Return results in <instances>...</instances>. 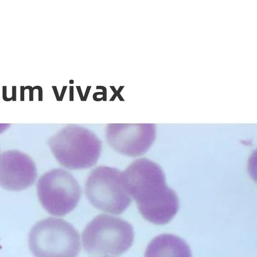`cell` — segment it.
I'll return each instance as SVG.
<instances>
[{"label": "cell", "instance_id": "cell-3", "mask_svg": "<svg viewBox=\"0 0 257 257\" xmlns=\"http://www.w3.org/2000/svg\"><path fill=\"white\" fill-rule=\"evenodd\" d=\"M28 243L35 257H77L81 249L78 230L68 221L53 217L35 224Z\"/></svg>", "mask_w": 257, "mask_h": 257}, {"label": "cell", "instance_id": "cell-21", "mask_svg": "<svg viewBox=\"0 0 257 257\" xmlns=\"http://www.w3.org/2000/svg\"><path fill=\"white\" fill-rule=\"evenodd\" d=\"M110 88H111V89L113 91L114 93H117V90H116L114 86H110Z\"/></svg>", "mask_w": 257, "mask_h": 257}, {"label": "cell", "instance_id": "cell-14", "mask_svg": "<svg viewBox=\"0 0 257 257\" xmlns=\"http://www.w3.org/2000/svg\"><path fill=\"white\" fill-rule=\"evenodd\" d=\"M96 89H97V90L101 89L103 91V99L104 101H105L106 98V92H107L106 88L104 87H102V86H97Z\"/></svg>", "mask_w": 257, "mask_h": 257}, {"label": "cell", "instance_id": "cell-10", "mask_svg": "<svg viewBox=\"0 0 257 257\" xmlns=\"http://www.w3.org/2000/svg\"><path fill=\"white\" fill-rule=\"evenodd\" d=\"M7 86H5V85H4L3 87V99L5 101H12L13 100V98L12 97L11 98H8L7 97Z\"/></svg>", "mask_w": 257, "mask_h": 257}, {"label": "cell", "instance_id": "cell-12", "mask_svg": "<svg viewBox=\"0 0 257 257\" xmlns=\"http://www.w3.org/2000/svg\"><path fill=\"white\" fill-rule=\"evenodd\" d=\"M29 90V92H30V93H29L30 101H34V91L33 90V88L32 86H29V85H28V86H26L25 87V90Z\"/></svg>", "mask_w": 257, "mask_h": 257}, {"label": "cell", "instance_id": "cell-18", "mask_svg": "<svg viewBox=\"0 0 257 257\" xmlns=\"http://www.w3.org/2000/svg\"><path fill=\"white\" fill-rule=\"evenodd\" d=\"M52 88L53 89L54 92L55 93L57 100L58 101H59L60 96H59L58 91L57 87L56 86H52Z\"/></svg>", "mask_w": 257, "mask_h": 257}, {"label": "cell", "instance_id": "cell-16", "mask_svg": "<svg viewBox=\"0 0 257 257\" xmlns=\"http://www.w3.org/2000/svg\"><path fill=\"white\" fill-rule=\"evenodd\" d=\"M67 87H68L67 86H63V89L62 90L61 95H60V96L59 97V101L62 100L63 98L64 95V94H65V93L66 92Z\"/></svg>", "mask_w": 257, "mask_h": 257}, {"label": "cell", "instance_id": "cell-13", "mask_svg": "<svg viewBox=\"0 0 257 257\" xmlns=\"http://www.w3.org/2000/svg\"><path fill=\"white\" fill-rule=\"evenodd\" d=\"M25 86H21L20 87V100L21 101H24L25 99Z\"/></svg>", "mask_w": 257, "mask_h": 257}, {"label": "cell", "instance_id": "cell-9", "mask_svg": "<svg viewBox=\"0 0 257 257\" xmlns=\"http://www.w3.org/2000/svg\"><path fill=\"white\" fill-rule=\"evenodd\" d=\"M145 257H192V252L184 240L176 235L165 233L150 242Z\"/></svg>", "mask_w": 257, "mask_h": 257}, {"label": "cell", "instance_id": "cell-8", "mask_svg": "<svg viewBox=\"0 0 257 257\" xmlns=\"http://www.w3.org/2000/svg\"><path fill=\"white\" fill-rule=\"evenodd\" d=\"M37 177L36 165L28 155L18 151L0 154V186L21 191L32 186Z\"/></svg>", "mask_w": 257, "mask_h": 257}, {"label": "cell", "instance_id": "cell-11", "mask_svg": "<svg viewBox=\"0 0 257 257\" xmlns=\"http://www.w3.org/2000/svg\"><path fill=\"white\" fill-rule=\"evenodd\" d=\"M33 90L34 91H35V90H38V92H39V101H42L43 100V90H42V88L40 86H35L34 88H33Z\"/></svg>", "mask_w": 257, "mask_h": 257}, {"label": "cell", "instance_id": "cell-25", "mask_svg": "<svg viewBox=\"0 0 257 257\" xmlns=\"http://www.w3.org/2000/svg\"><path fill=\"white\" fill-rule=\"evenodd\" d=\"M100 257H113V256H100Z\"/></svg>", "mask_w": 257, "mask_h": 257}, {"label": "cell", "instance_id": "cell-15", "mask_svg": "<svg viewBox=\"0 0 257 257\" xmlns=\"http://www.w3.org/2000/svg\"><path fill=\"white\" fill-rule=\"evenodd\" d=\"M12 98L13 101H15L17 100V87L15 85L12 86Z\"/></svg>", "mask_w": 257, "mask_h": 257}, {"label": "cell", "instance_id": "cell-19", "mask_svg": "<svg viewBox=\"0 0 257 257\" xmlns=\"http://www.w3.org/2000/svg\"><path fill=\"white\" fill-rule=\"evenodd\" d=\"M76 88H77V91L78 92V93L79 94V96H80L81 100L82 101H83L84 100V98H83V94H82V93L81 87L80 86H76Z\"/></svg>", "mask_w": 257, "mask_h": 257}, {"label": "cell", "instance_id": "cell-1", "mask_svg": "<svg viewBox=\"0 0 257 257\" xmlns=\"http://www.w3.org/2000/svg\"><path fill=\"white\" fill-rule=\"evenodd\" d=\"M124 186L137 203L144 219L157 225L172 220L179 209L176 192L167 185L165 174L156 162L142 158L122 172Z\"/></svg>", "mask_w": 257, "mask_h": 257}, {"label": "cell", "instance_id": "cell-24", "mask_svg": "<svg viewBox=\"0 0 257 257\" xmlns=\"http://www.w3.org/2000/svg\"><path fill=\"white\" fill-rule=\"evenodd\" d=\"M2 248V246L1 244V240H0V250H1Z\"/></svg>", "mask_w": 257, "mask_h": 257}, {"label": "cell", "instance_id": "cell-17", "mask_svg": "<svg viewBox=\"0 0 257 257\" xmlns=\"http://www.w3.org/2000/svg\"><path fill=\"white\" fill-rule=\"evenodd\" d=\"M91 89V86H88L87 87L86 91H85V93L84 97H83L84 101L86 100V99H87L88 95L89 94V92H90V91Z\"/></svg>", "mask_w": 257, "mask_h": 257}, {"label": "cell", "instance_id": "cell-23", "mask_svg": "<svg viewBox=\"0 0 257 257\" xmlns=\"http://www.w3.org/2000/svg\"><path fill=\"white\" fill-rule=\"evenodd\" d=\"M70 84H73L74 83V80H71L70 81Z\"/></svg>", "mask_w": 257, "mask_h": 257}, {"label": "cell", "instance_id": "cell-6", "mask_svg": "<svg viewBox=\"0 0 257 257\" xmlns=\"http://www.w3.org/2000/svg\"><path fill=\"white\" fill-rule=\"evenodd\" d=\"M39 201L51 215L63 217L72 212L80 199V186L73 175L66 170L54 169L39 179Z\"/></svg>", "mask_w": 257, "mask_h": 257}, {"label": "cell", "instance_id": "cell-7", "mask_svg": "<svg viewBox=\"0 0 257 257\" xmlns=\"http://www.w3.org/2000/svg\"><path fill=\"white\" fill-rule=\"evenodd\" d=\"M107 142L118 153L131 157L144 155L156 140L154 124L112 123L107 126Z\"/></svg>", "mask_w": 257, "mask_h": 257}, {"label": "cell", "instance_id": "cell-20", "mask_svg": "<svg viewBox=\"0 0 257 257\" xmlns=\"http://www.w3.org/2000/svg\"><path fill=\"white\" fill-rule=\"evenodd\" d=\"M70 100L73 101V96H74V87L71 86L70 87Z\"/></svg>", "mask_w": 257, "mask_h": 257}, {"label": "cell", "instance_id": "cell-22", "mask_svg": "<svg viewBox=\"0 0 257 257\" xmlns=\"http://www.w3.org/2000/svg\"><path fill=\"white\" fill-rule=\"evenodd\" d=\"M117 96L118 97L119 99L120 100H123V101H124L123 99L122 98V97H121V96L120 95V94H118Z\"/></svg>", "mask_w": 257, "mask_h": 257}, {"label": "cell", "instance_id": "cell-2", "mask_svg": "<svg viewBox=\"0 0 257 257\" xmlns=\"http://www.w3.org/2000/svg\"><path fill=\"white\" fill-rule=\"evenodd\" d=\"M48 144L59 163L71 170L94 166L102 148L101 141L93 133L76 125L62 128L49 139Z\"/></svg>", "mask_w": 257, "mask_h": 257}, {"label": "cell", "instance_id": "cell-5", "mask_svg": "<svg viewBox=\"0 0 257 257\" xmlns=\"http://www.w3.org/2000/svg\"><path fill=\"white\" fill-rule=\"evenodd\" d=\"M85 194L94 207L114 215H121L132 202L124 186L122 172L107 166L91 171L85 183Z\"/></svg>", "mask_w": 257, "mask_h": 257}, {"label": "cell", "instance_id": "cell-4", "mask_svg": "<svg viewBox=\"0 0 257 257\" xmlns=\"http://www.w3.org/2000/svg\"><path fill=\"white\" fill-rule=\"evenodd\" d=\"M134 239L130 223L105 214L94 218L82 233L83 249L92 254L120 255L131 248Z\"/></svg>", "mask_w": 257, "mask_h": 257}]
</instances>
